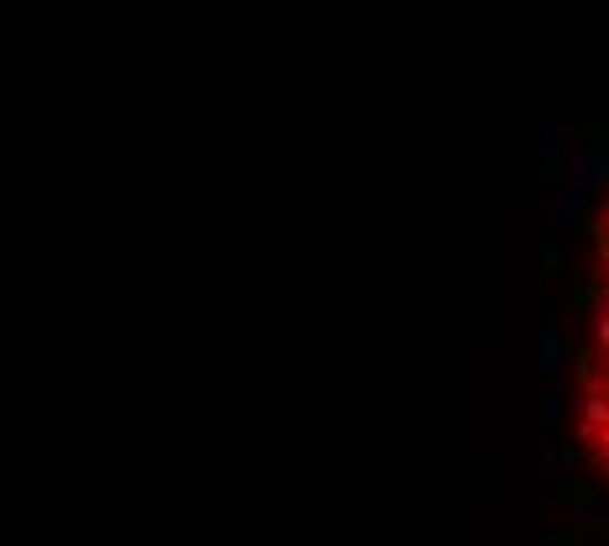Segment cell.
<instances>
[{
  "label": "cell",
  "instance_id": "obj_1",
  "mask_svg": "<svg viewBox=\"0 0 609 546\" xmlns=\"http://www.w3.org/2000/svg\"><path fill=\"white\" fill-rule=\"evenodd\" d=\"M568 436H573V452L599 479H609V189L588 215V269H583L579 289Z\"/></svg>",
  "mask_w": 609,
  "mask_h": 546
}]
</instances>
